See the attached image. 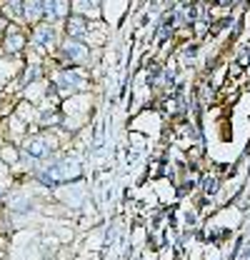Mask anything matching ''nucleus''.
Segmentation results:
<instances>
[{"label":"nucleus","instance_id":"obj_1","mask_svg":"<svg viewBox=\"0 0 250 260\" xmlns=\"http://www.w3.org/2000/svg\"><path fill=\"white\" fill-rule=\"evenodd\" d=\"M78 173H80V170H78V162L65 160V162H60V165H53L45 178H50V180H68V178H75Z\"/></svg>","mask_w":250,"mask_h":260},{"label":"nucleus","instance_id":"obj_2","mask_svg":"<svg viewBox=\"0 0 250 260\" xmlns=\"http://www.w3.org/2000/svg\"><path fill=\"white\" fill-rule=\"evenodd\" d=\"M63 50H65V55H68L70 60H78V63H83V60L88 58V48H85L83 43H78V40H68V43L63 45Z\"/></svg>","mask_w":250,"mask_h":260},{"label":"nucleus","instance_id":"obj_3","mask_svg":"<svg viewBox=\"0 0 250 260\" xmlns=\"http://www.w3.org/2000/svg\"><path fill=\"white\" fill-rule=\"evenodd\" d=\"M33 43L35 45H50L53 43V28H48V25H43V28H38L35 30V35H33Z\"/></svg>","mask_w":250,"mask_h":260},{"label":"nucleus","instance_id":"obj_4","mask_svg":"<svg viewBox=\"0 0 250 260\" xmlns=\"http://www.w3.org/2000/svg\"><path fill=\"white\" fill-rule=\"evenodd\" d=\"M5 48H8V53H15V50L23 48V35L15 30V28H10V35H8V40H5Z\"/></svg>","mask_w":250,"mask_h":260},{"label":"nucleus","instance_id":"obj_5","mask_svg":"<svg viewBox=\"0 0 250 260\" xmlns=\"http://www.w3.org/2000/svg\"><path fill=\"white\" fill-rule=\"evenodd\" d=\"M23 8H25V18L33 23V20H38L40 13H43V10H40V8H43V0H28Z\"/></svg>","mask_w":250,"mask_h":260},{"label":"nucleus","instance_id":"obj_6","mask_svg":"<svg viewBox=\"0 0 250 260\" xmlns=\"http://www.w3.org/2000/svg\"><path fill=\"white\" fill-rule=\"evenodd\" d=\"M83 30H85V20H83L80 15H73V18L68 20V32H70V35H83Z\"/></svg>","mask_w":250,"mask_h":260},{"label":"nucleus","instance_id":"obj_7","mask_svg":"<svg viewBox=\"0 0 250 260\" xmlns=\"http://www.w3.org/2000/svg\"><path fill=\"white\" fill-rule=\"evenodd\" d=\"M3 158H5V160H15L18 155L13 153V148H5V150H3Z\"/></svg>","mask_w":250,"mask_h":260}]
</instances>
